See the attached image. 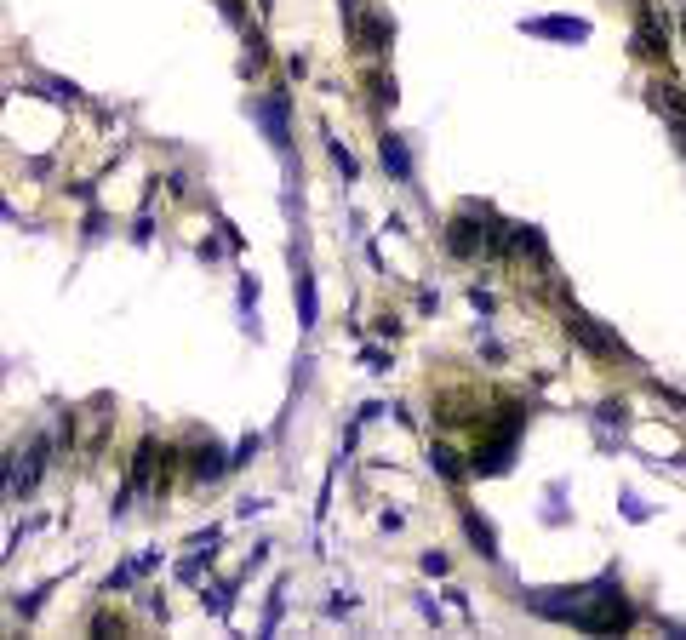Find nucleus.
<instances>
[{"label":"nucleus","instance_id":"f257e3e1","mask_svg":"<svg viewBox=\"0 0 686 640\" xmlns=\"http://www.w3.org/2000/svg\"><path fill=\"white\" fill-rule=\"evenodd\" d=\"M521 423H526V406L515 400V406L504 412V418L492 423V435H486L481 446H475V458H469V469H475V475H504L509 463H515V435H521Z\"/></svg>","mask_w":686,"mask_h":640},{"label":"nucleus","instance_id":"f03ea898","mask_svg":"<svg viewBox=\"0 0 686 640\" xmlns=\"http://www.w3.org/2000/svg\"><path fill=\"white\" fill-rule=\"evenodd\" d=\"M566 332L584 343V349H589L595 360H601V366H612V360H629V349L618 343V332H606L601 320H589L584 309H566Z\"/></svg>","mask_w":686,"mask_h":640},{"label":"nucleus","instance_id":"7ed1b4c3","mask_svg":"<svg viewBox=\"0 0 686 640\" xmlns=\"http://www.w3.org/2000/svg\"><path fill=\"white\" fill-rule=\"evenodd\" d=\"M252 120L263 126V138L275 143L281 155H292V103H286V92H263V98H252Z\"/></svg>","mask_w":686,"mask_h":640},{"label":"nucleus","instance_id":"20e7f679","mask_svg":"<svg viewBox=\"0 0 686 640\" xmlns=\"http://www.w3.org/2000/svg\"><path fill=\"white\" fill-rule=\"evenodd\" d=\"M475 218H481V206H464L458 218L446 223V252H452V258H481V252H486L492 212H486V223H475Z\"/></svg>","mask_w":686,"mask_h":640},{"label":"nucleus","instance_id":"39448f33","mask_svg":"<svg viewBox=\"0 0 686 640\" xmlns=\"http://www.w3.org/2000/svg\"><path fill=\"white\" fill-rule=\"evenodd\" d=\"M521 35L578 46V40H589V18H521Z\"/></svg>","mask_w":686,"mask_h":640},{"label":"nucleus","instance_id":"423d86ee","mask_svg":"<svg viewBox=\"0 0 686 640\" xmlns=\"http://www.w3.org/2000/svg\"><path fill=\"white\" fill-rule=\"evenodd\" d=\"M349 35H355L361 52H389V40H395V18H384V12H372V6H366L361 18L349 23Z\"/></svg>","mask_w":686,"mask_h":640},{"label":"nucleus","instance_id":"0eeeda50","mask_svg":"<svg viewBox=\"0 0 686 640\" xmlns=\"http://www.w3.org/2000/svg\"><path fill=\"white\" fill-rule=\"evenodd\" d=\"M292 263H298V269H292V292H298V326L309 332V326L321 320V298H315V269L303 263V252H292Z\"/></svg>","mask_w":686,"mask_h":640},{"label":"nucleus","instance_id":"6e6552de","mask_svg":"<svg viewBox=\"0 0 686 640\" xmlns=\"http://www.w3.org/2000/svg\"><path fill=\"white\" fill-rule=\"evenodd\" d=\"M635 52L652 58V63L669 58V29L658 23V12H646V6H641V23H635Z\"/></svg>","mask_w":686,"mask_h":640},{"label":"nucleus","instance_id":"1a4fd4ad","mask_svg":"<svg viewBox=\"0 0 686 640\" xmlns=\"http://www.w3.org/2000/svg\"><path fill=\"white\" fill-rule=\"evenodd\" d=\"M229 469H235V458H223L218 440H201V446L189 452V475H195V480H223Z\"/></svg>","mask_w":686,"mask_h":640},{"label":"nucleus","instance_id":"9d476101","mask_svg":"<svg viewBox=\"0 0 686 640\" xmlns=\"http://www.w3.org/2000/svg\"><path fill=\"white\" fill-rule=\"evenodd\" d=\"M464 532H469V549L481 560H498V532H492V520L481 515V509H469L464 503Z\"/></svg>","mask_w":686,"mask_h":640},{"label":"nucleus","instance_id":"9b49d317","mask_svg":"<svg viewBox=\"0 0 686 640\" xmlns=\"http://www.w3.org/2000/svg\"><path fill=\"white\" fill-rule=\"evenodd\" d=\"M378 155H384V172H389L395 183H418V178H412V149H406L395 132L384 138V149H378Z\"/></svg>","mask_w":686,"mask_h":640},{"label":"nucleus","instance_id":"f8f14e48","mask_svg":"<svg viewBox=\"0 0 686 640\" xmlns=\"http://www.w3.org/2000/svg\"><path fill=\"white\" fill-rule=\"evenodd\" d=\"M161 452H166L161 440H143L138 458H132V480H126V492H143V486L155 480V458H161Z\"/></svg>","mask_w":686,"mask_h":640},{"label":"nucleus","instance_id":"ddd939ff","mask_svg":"<svg viewBox=\"0 0 686 640\" xmlns=\"http://www.w3.org/2000/svg\"><path fill=\"white\" fill-rule=\"evenodd\" d=\"M429 463H435V475H441V480H452V486H458V480L469 475V463L458 458V452H452L446 440H435V446H429Z\"/></svg>","mask_w":686,"mask_h":640},{"label":"nucleus","instance_id":"4468645a","mask_svg":"<svg viewBox=\"0 0 686 640\" xmlns=\"http://www.w3.org/2000/svg\"><path fill=\"white\" fill-rule=\"evenodd\" d=\"M326 149H332V160H338V172H343V183H355V178H361V166H355V155H349V149H343L338 138H326Z\"/></svg>","mask_w":686,"mask_h":640},{"label":"nucleus","instance_id":"2eb2a0df","mask_svg":"<svg viewBox=\"0 0 686 640\" xmlns=\"http://www.w3.org/2000/svg\"><path fill=\"white\" fill-rule=\"evenodd\" d=\"M201 600H206V606H212V612H218V618H223V612L235 606V583H212V595H206V589H201Z\"/></svg>","mask_w":686,"mask_h":640},{"label":"nucleus","instance_id":"dca6fc26","mask_svg":"<svg viewBox=\"0 0 686 640\" xmlns=\"http://www.w3.org/2000/svg\"><path fill=\"white\" fill-rule=\"evenodd\" d=\"M366 86H372V103H378V109H395V80L389 75H372Z\"/></svg>","mask_w":686,"mask_h":640},{"label":"nucleus","instance_id":"f3484780","mask_svg":"<svg viewBox=\"0 0 686 640\" xmlns=\"http://www.w3.org/2000/svg\"><path fill=\"white\" fill-rule=\"evenodd\" d=\"M595 423H618V429H624L629 406H624V400H601V406H595Z\"/></svg>","mask_w":686,"mask_h":640},{"label":"nucleus","instance_id":"a211bd4d","mask_svg":"<svg viewBox=\"0 0 686 640\" xmlns=\"http://www.w3.org/2000/svg\"><path fill=\"white\" fill-rule=\"evenodd\" d=\"M263 452V435H246L241 446H235V452H229V458H235V469H241V463H252Z\"/></svg>","mask_w":686,"mask_h":640},{"label":"nucleus","instance_id":"6ab92c4d","mask_svg":"<svg viewBox=\"0 0 686 640\" xmlns=\"http://www.w3.org/2000/svg\"><path fill=\"white\" fill-rule=\"evenodd\" d=\"M92 635H126V618H109V612H98V618H92Z\"/></svg>","mask_w":686,"mask_h":640},{"label":"nucleus","instance_id":"aec40b11","mask_svg":"<svg viewBox=\"0 0 686 640\" xmlns=\"http://www.w3.org/2000/svg\"><path fill=\"white\" fill-rule=\"evenodd\" d=\"M218 12H223V18H229V23H235V29H241V23H246V6H241V0H218Z\"/></svg>","mask_w":686,"mask_h":640},{"label":"nucleus","instance_id":"412c9836","mask_svg":"<svg viewBox=\"0 0 686 640\" xmlns=\"http://www.w3.org/2000/svg\"><path fill=\"white\" fill-rule=\"evenodd\" d=\"M366 372H389V355H384V349H366Z\"/></svg>","mask_w":686,"mask_h":640},{"label":"nucleus","instance_id":"4be33fe9","mask_svg":"<svg viewBox=\"0 0 686 640\" xmlns=\"http://www.w3.org/2000/svg\"><path fill=\"white\" fill-rule=\"evenodd\" d=\"M469 303H475V309H481V320L492 315V309H498V303H492V292H481V286H475V292H469Z\"/></svg>","mask_w":686,"mask_h":640},{"label":"nucleus","instance_id":"5701e85b","mask_svg":"<svg viewBox=\"0 0 686 640\" xmlns=\"http://www.w3.org/2000/svg\"><path fill=\"white\" fill-rule=\"evenodd\" d=\"M446 566H452V560H446V555H441V549H429V555H424V572H435V578H441Z\"/></svg>","mask_w":686,"mask_h":640}]
</instances>
